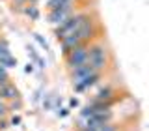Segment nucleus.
Returning <instances> with one entry per match:
<instances>
[{"mask_svg": "<svg viewBox=\"0 0 149 131\" xmlns=\"http://www.w3.org/2000/svg\"><path fill=\"white\" fill-rule=\"evenodd\" d=\"M24 71H26V73H32V71H34V64H32V62H30V64H26Z\"/></svg>", "mask_w": 149, "mask_h": 131, "instance_id": "nucleus-19", "label": "nucleus"}, {"mask_svg": "<svg viewBox=\"0 0 149 131\" xmlns=\"http://www.w3.org/2000/svg\"><path fill=\"white\" fill-rule=\"evenodd\" d=\"M110 99H119L116 90L110 86V84H106L104 88H101V90L95 94V97H93V101H110Z\"/></svg>", "mask_w": 149, "mask_h": 131, "instance_id": "nucleus-8", "label": "nucleus"}, {"mask_svg": "<svg viewBox=\"0 0 149 131\" xmlns=\"http://www.w3.org/2000/svg\"><path fill=\"white\" fill-rule=\"evenodd\" d=\"M34 39H36V41H37V43H39L41 47H43L45 51H49V43L45 41V37H43V36H39V34H34Z\"/></svg>", "mask_w": 149, "mask_h": 131, "instance_id": "nucleus-13", "label": "nucleus"}, {"mask_svg": "<svg viewBox=\"0 0 149 131\" xmlns=\"http://www.w3.org/2000/svg\"><path fill=\"white\" fill-rule=\"evenodd\" d=\"M74 13V6H65V8H58V9H50L49 11V23L54 26H60L62 23H65L69 17Z\"/></svg>", "mask_w": 149, "mask_h": 131, "instance_id": "nucleus-4", "label": "nucleus"}, {"mask_svg": "<svg viewBox=\"0 0 149 131\" xmlns=\"http://www.w3.org/2000/svg\"><path fill=\"white\" fill-rule=\"evenodd\" d=\"M24 13H26V15L32 19V21L39 19V8H37L36 4H26V8H24Z\"/></svg>", "mask_w": 149, "mask_h": 131, "instance_id": "nucleus-11", "label": "nucleus"}, {"mask_svg": "<svg viewBox=\"0 0 149 131\" xmlns=\"http://www.w3.org/2000/svg\"><path fill=\"white\" fill-rule=\"evenodd\" d=\"M6 127H8V122L2 120V122H0V129H6Z\"/></svg>", "mask_w": 149, "mask_h": 131, "instance_id": "nucleus-21", "label": "nucleus"}, {"mask_svg": "<svg viewBox=\"0 0 149 131\" xmlns=\"http://www.w3.org/2000/svg\"><path fill=\"white\" fill-rule=\"evenodd\" d=\"M69 107H78V99H77V97H73V99L69 101Z\"/></svg>", "mask_w": 149, "mask_h": 131, "instance_id": "nucleus-20", "label": "nucleus"}, {"mask_svg": "<svg viewBox=\"0 0 149 131\" xmlns=\"http://www.w3.org/2000/svg\"><path fill=\"white\" fill-rule=\"evenodd\" d=\"M101 77H102V73H101V71H93L91 75H88L86 79H82L80 82H74V84H73L74 92H78V94H82V92H88L90 88H93V86H95V84H99Z\"/></svg>", "mask_w": 149, "mask_h": 131, "instance_id": "nucleus-5", "label": "nucleus"}, {"mask_svg": "<svg viewBox=\"0 0 149 131\" xmlns=\"http://www.w3.org/2000/svg\"><path fill=\"white\" fill-rule=\"evenodd\" d=\"M21 107H22V103H21V97H17V99H13V101L8 105V109H21Z\"/></svg>", "mask_w": 149, "mask_h": 131, "instance_id": "nucleus-14", "label": "nucleus"}, {"mask_svg": "<svg viewBox=\"0 0 149 131\" xmlns=\"http://www.w3.org/2000/svg\"><path fill=\"white\" fill-rule=\"evenodd\" d=\"M65 6H74V0H47V8L50 9H58V8H65Z\"/></svg>", "mask_w": 149, "mask_h": 131, "instance_id": "nucleus-10", "label": "nucleus"}, {"mask_svg": "<svg viewBox=\"0 0 149 131\" xmlns=\"http://www.w3.org/2000/svg\"><path fill=\"white\" fill-rule=\"evenodd\" d=\"M90 17V13L88 11H80V13H73L71 17L67 19L65 23H62L60 26H56V30H54V34H56V37H58L60 41L63 39V37H67V36H71V34H74V32L78 30V28L82 26V23L86 21V19Z\"/></svg>", "mask_w": 149, "mask_h": 131, "instance_id": "nucleus-2", "label": "nucleus"}, {"mask_svg": "<svg viewBox=\"0 0 149 131\" xmlns=\"http://www.w3.org/2000/svg\"><path fill=\"white\" fill-rule=\"evenodd\" d=\"M60 43H62V53H63V54H67V53H71L74 47L80 45L82 41H80V37H78L77 34H71V36L63 37V39L60 41Z\"/></svg>", "mask_w": 149, "mask_h": 131, "instance_id": "nucleus-9", "label": "nucleus"}, {"mask_svg": "<svg viewBox=\"0 0 149 131\" xmlns=\"http://www.w3.org/2000/svg\"><path fill=\"white\" fill-rule=\"evenodd\" d=\"M21 124V116H11V125H19Z\"/></svg>", "mask_w": 149, "mask_h": 131, "instance_id": "nucleus-16", "label": "nucleus"}, {"mask_svg": "<svg viewBox=\"0 0 149 131\" xmlns=\"http://www.w3.org/2000/svg\"><path fill=\"white\" fill-rule=\"evenodd\" d=\"M28 53H30V56H32V58H34L36 62H37V66H39L41 69L47 68V62H45V60H43V58H41V56H39V54H37L36 51H34V47H28Z\"/></svg>", "mask_w": 149, "mask_h": 131, "instance_id": "nucleus-12", "label": "nucleus"}, {"mask_svg": "<svg viewBox=\"0 0 149 131\" xmlns=\"http://www.w3.org/2000/svg\"><path fill=\"white\" fill-rule=\"evenodd\" d=\"M93 71H95V69H93L88 62L77 66V68H73V69H71V81H73V84H74V82H80L82 79H86L88 75H91Z\"/></svg>", "mask_w": 149, "mask_h": 131, "instance_id": "nucleus-6", "label": "nucleus"}, {"mask_svg": "<svg viewBox=\"0 0 149 131\" xmlns=\"http://www.w3.org/2000/svg\"><path fill=\"white\" fill-rule=\"evenodd\" d=\"M8 105H6V103H4V99H0V118H4V116H6L8 114Z\"/></svg>", "mask_w": 149, "mask_h": 131, "instance_id": "nucleus-15", "label": "nucleus"}, {"mask_svg": "<svg viewBox=\"0 0 149 131\" xmlns=\"http://www.w3.org/2000/svg\"><path fill=\"white\" fill-rule=\"evenodd\" d=\"M88 47H90V43H80L78 47H74L71 53L65 54V62H67L69 69H73V68H77V66L88 62Z\"/></svg>", "mask_w": 149, "mask_h": 131, "instance_id": "nucleus-3", "label": "nucleus"}, {"mask_svg": "<svg viewBox=\"0 0 149 131\" xmlns=\"http://www.w3.org/2000/svg\"><path fill=\"white\" fill-rule=\"evenodd\" d=\"M88 64L101 73L108 68V49L104 43H91L88 47Z\"/></svg>", "mask_w": 149, "mask_h": 131, "instance_id": "nucleus-1", "label": "nucleus"}, {"mask_svg": "<svg viewBox=\"0 0 149 131\" xmlns=\"http://www.w3.org/2000/svg\"><path fill=\"white\" fill-rule=\"evenodd\" d=\"M28 2H30V0H13V4H15V6H26Z\"/></svg>", "mask_w": 149, "mask_h": 131, "instance_id": "nucleus-17", "label": "nucleus"}, {"mask_svg": "<svg viewBox=\"0 0 149 131\" xmlns=\"http://www.w3.org/2000/svg\"><path fill=\"white\" fill-rule=\"evenodd\" d=\"M19 97V90L15 88V84L11 82H6L0 86V99H8V101H13Z\"/></svg>", "mask_w": 149, "mask_h": 131, "instance_id": "nucleus-7", "label": "nucleus"}, {"mask_svg": "<svg viewBox=\"0 0 149 131\" xmlns=\"http://www.w3.org/2000/svg\"><path fill=\"white\" fill-rule=\"evenodd\" d=\"M69 114V109H60L58 111V116H60V118H63V116H67Z\"/></svg>", "mask_w": 149, "mask_h": 131, "instance_id": "nucleus-18", "label": "nucleus"}]
</instances>
